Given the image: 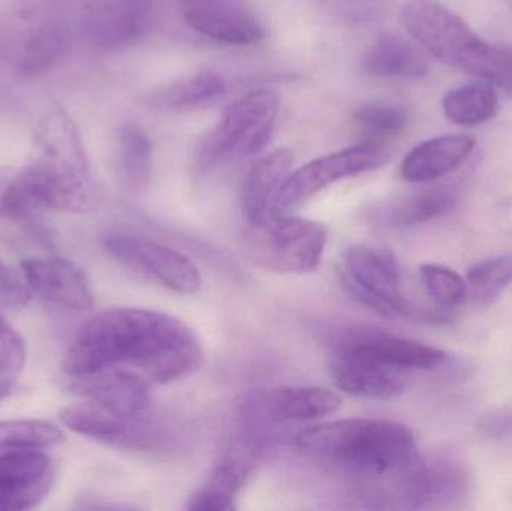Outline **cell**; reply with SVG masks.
I'll use <instances>...</instances> for the list:
<instances>
[{"instance_id": "9a60e30c", "label": "cell", "mask_w": 512, "mask_h": 511, "mask_svg": "<svg viewBox=\"0 0 512 511\" xmlns=\"http://www.w3.org/2000/svg\"><path fill=\"white\" fill-rule=\"evenodd\" d=\"M156 0H92L84 9L83 30L101 48L135 44L155 26Z\"/></svg>"}, {"instance_id": "e575fe53", "label": "cell", "mask_w": 512, "mask_h": 511, "mask_svg": "<svg viewBox=\"0 0 512 511\" xmlns=\"http://www.w3.org/2000/svg\"><path fill=\"white\" fill-rule=\"evenodd\" d=\"M32 291L24 279L23 273L0 260V309L5 311H20L29 305Z\"/></svg>"}, {"instance_id": "ba28073f", "label": "cell", "mask_w": 512, "mask_h": 511, "mask_svg": "<svg viewBox=\"0 0 512 511\" xmlns=\"http://www.w3.org/2000/svg\"><path fill=\"white\" fill-rule=\"evenodd\" d=\"M400 23L409 36L439 62L463 69L480 36L456 12L435 0H408Z\"/></svg>"}, {"instance_id": "44dd1931", "label": "cell", "mask_w": 512, "mask_h": 511, "mask_svg": "<svg viewBox=\"0 0 512 511\" xmlns=\"http://www.w3.org/2000/svg\"><path fill=\"white\" fill-rule=\"evenodd\" d=\"M294 156L288 149L268 153L249 171L242 191V209L248 225L261 224L277 216L280 189L292 173Z\"/></svg>"}, {"instance_id": "836d02e7", "label": "cell", "mask_w": 512, "mask_h": 511, "mask_svg": "<svg viewBox=\"0 0 512 511\" xmlns=\"http://www.w3.org/2000/svg\"><path fill=\"white\" fill-rule=\"evenodd\" d=\"M24 363H26L24 341L0 314V401L17 383Z\"/></svg>"}, {"instance_id": "277c9868", "label": "cell", "mask_w": 512, "mask_h": 511, "mask_svg": "<svg viewBox=\"0 0 512 511\" xmlns=\"http://www.w3.org/2000/svg\"><path fill=\"white\" fill-rule=\"evenodd\" d=\"M277 114L279 98L271 90H255L233 102L198 146V171H209L230 159L261 152L270 143Z\"/></svg>"}, {"instance_id": "f546056e", "label": "cell", "mask_w": 512, "mask_h": 511, "mask_svg": "<svg viewBox=\"0 0 512 511\" xmlns=\"http://www.w3.org/2000/svg\"><path fill=\"white\" fill-rule=\"evenodd\" d=\"M462 71L512 93V47L481 39Z\"/></svg>"}, {"instance_id": "ac0fdd59", "label": "cell", "mask_w": 512, "mask_h": 511, "mask_svg": "<svg viewBox=\"0 0 512 511\" xmlns=\"http://www.w3.org/2000/svg\"><path fill=\"white\" fill-rule=\"evenodd\" d=\"M72 390L81 398L135 416L153 414V384L129 369H105L72 378Z\"/></svg>"}, {"instance_id": "f1b7e54d", "label": "cell", "mask_w": 512, "mask_h": 511, "mask_svg": "<svg viewBox=\"0 0 512 511\" xmlns=\"http://www.w3.org/2000/svg\"><path fill=\"white\" fill-rule=\"evenodd\" d=\"M68 48V38L56 24L42 26L24 45L20 69L26 77H38L60 62Z\"/></svg>"}, {"instance_id": "7a4b0ae2", "label": "cell", "mask_w": 512, "mask_h": 511, "mask_svg": "<svg viewBox=\"0 0 512 511\" xmlns=\"http://www.w3.org/2000/svg\"><path fill=\"white\" fill-rule=\"evenodd\" d=\"M292 444L319 464L357 476L387 507H393L400 480L421 458L411 429L382 419L318 423L298 432Z\"/></svg>"}, {"instance_id": "e0dca14e", "label": "cell", "mask_w": 512, "mask_h": 511, "mask_svg": "<svg viewBox=\"0 0 512 511\" xmlns=\"http://www.w3.org/2000/svg\"><path fill=\"white\" fill-rule=\"evenodd\" d=\"M21 273L32 294L74 311L92 308L93 293L83 270L66 258L36 255L24 258Z\"/></svg>"}, {"instance_id": "52a82bcc", "label": "cell", "mask_w": 512, "mask_h": 511, "mask_svg": "<svg viewBox=\"0 0 512 511\" xmlns=\"http://www.w3.org/2000/svg\"><path fill=\"white\" fill-rule=\"evenodd\" d=\"M388 161L390 153L384 144L375 141H363L357 146L313 159L289 174L277 197L276 213L288 215L333 183L378 170Z\"/></svg>"}, {"instance_id": "7c38bea8", "label": "cell", "mask_w": 512, "mask_h": 511, "mask_svg": "<svg viewBox=\"0 0 512 511\" xmlns=\"http://www.w3.org/2000/svg\"><path fill=\"white\" fill-rule=\"evenodd\" d=\"M340 407L339 396L324 387L285 386L246 396L242 414L251 425H289L324 419Z\"/></svg>"}, {"instance_id": "30bf717a", "label": "cell", "mask_w": 512, "mask_h": 511, "mask_svg": "<svg viewBox=\"0 0 512 511\" xmlns=\"http://www.w3.org/2000/svg\"><path fill=\"white\" fill-rule=\"evenodd\" d=\"M331 351L372 360L397 371H430L447 363L445 351L391 335L376 327H351L334 339Z\"/></svg>"}, {"instance_id": "1f68e13d", "label": "cell", "mask_w": 512, "mask_h": 511, "mask_svg": "<svg viewBox=\"0 0 512 511\" xmlns=\"http://www.w3.org/2000/svg\"><path fill=\"white\" fill-rule=\"evenodd\" d=\"M420 279L427 296L442 311L459 308L468 299L465 279L441 264H423L420 267Z\"/></svg>"}, {"instance_id": "d6a6232c", "label": "cell", "mask_w": 512, "mask_h": 511, "mask_svg": "<svg viewBox=\"0 0 512 511\" xmlns=\"http://www.w3.org/2000/svg\"><path fill=\"white\" fill-rule=\"evenodd\" d=\"M65 440L62 429L42 420H0V452L17 447L50 449Z\"/></svg>"}, {"instance_id": "8fae6325", "label": "cell", "mask_w": 512, "mask_h": 511, "mask_svg": "<svg viewBox=\"0 0 512 511\" xmlns=\"http://www.w3.org/2000/svg\"><path fill=\"white\" fill-rule=\"evenodd\" d=\"M152 416L123 413L92 399L81 398L80 402L63 408L60 420L71 431L99 443L119 449L146 450L156 441Z\"/></svg>"}, {"instance_id": "83f0119b", "label": "cell", "mask_w": 512, "mask_h": 511, "mask_svg": "<svg viewBox=\"0 0 512 511\" xmlns=\"http://www.w3.org/2000/svg\"><path fill=\"white\" fill-rule=\"evenodd\" d=\"M468 297L480 306L493 305L512 281L511 255H498L477 261L466 272Z\"/></svg>"}, {"instance_id": "d4e9b609", "label": "cell", "mask_w": 512, "mask_h": 511, "mask_svg": "<svg viewBox=\"0 0 512 511\" xmlns=\"http://www.w3.org/2000/svg\"><path fill=\"white\" fill-rule=\"evenodd\" d=\"M499 110L498 93L489 83L456 87L448 90L442 98V111L454 125H483L495 119Z\"/></svg>"}, {"instance_id": "ffe728a7", "label": "cell", "mask_w": 512, "mask_h": 511, "mask_svg": "<svg viewBox=\"0 0 512 511\" xmlns=\"http://www.w3.org/2000/svg\"><path fill=\"white\" fill-rule=\"evenodd\" d=\"M475 149V138L465 134L439 135L417 144L403 159L400 174L409 183H429L462 167Z\"/></svg>"}, {"instance_id": "6da1fadb", "label": "cell", "mask_w": 512, "mask_h": 511, "mask_svg": "<svg viewBox=\"0 0 512 511\" xmlns=\"http://www.w3.org/2000/svg\"><path fill=\"white\" fill-rule=\"evenodd\" d=\"M204 350L197 333L173 315L143 308L99 312L81 326L63 360L69 378L129 369L153 386L197 372Z\"/></svg>"}, {"instance_id": "4316f807", "label": "cell", "mask_w": 512, "mask_h": 511, "mask_svg": "<svg viewBox=\"0 0 512 511\" xmlns=\"http://www.w3.org/2000/svg\"><path fill=\"white\" fill-rule=\"evenodd\" d=\"M152 143L137 125L123 126L119 132V168L123 182L132 191L146 188L152 176Z\"/></svg>"}, {"instance_id": "4fadbf2b", "label": "cell", "mask_w": 512, "mask_h": 511, "mask_svg": "<svg viewBox=\"0 0 512 511\" xmlns=\"http://www.w3.org/2000/svg\"><path fill=\"white\" fill-rule=\"evenodd\" d=\"M38 447L0 452V511L30 510L53 489L56 467Z\"/></svg>"}, {"instance_id": "5bb4252c", "label": "cell", "mask_w": 512, "mask_h": 511, "mask_svg": "<svg viewBox=\"0 0 512 511\" xmlns=\"http://www.w3.org/2000/svg\"><path fill=\"white\" fill-rule=\"evenodd\" d=\"M471 491V476L451 456H421L405 483L403 509H457Z\"/></svg>"}, {"instance_id": "7402d4cb", "label": "cell", "mask_w": 512, "mask_h": 511, "mask_svg": "<svg viewBox=\"0 0 512 511\" xmlns=\"http://www.w3.org/2000/svg\"><path fill=\"white\" fill-rule=\"evenodd\" d=\"M456 204L454 189L430 186L379 204L370 212V219L373 224L387 230H409L447 215Z\"/></svg>"}, {"instance_id": "d6986e66", "label": "cell", "mask_w": 512, "mask_h": 511, "mask_svg": "<svg viewBox=\"0 0 512 511\" xmlns=\"http://www.w3.org/2000/svg\"><path fill=\"white\" fill-rule=\"evenodd\" d=\"M328 366L334 386L355 398L391 401L399 398L406 387L405 372L352 354L331 351Z\"/></svg>"}, {"instance_id": "cb8c5ba5", "label": "cell", "mask_w": 512, "mask_h": 511, "mask_svg": "<svg viewBox=\"0 0 512 511\" xmlns=\"http://www.w3.org/2000/svg\"><path fill=\"white\" fill-rule=\"evenodd\" d=\"M251 474V462L242 456H225L212 473L206 485L189 500L188 509L194 511L236 510V497Z\"/></svg>"}, {"instance_id": "4dcf8cb0", "label": "cell", "mask_w": 512, "mask_h": 511, "mask_svg": "<svg viewBox=\"0 0 512 511\" xmlns=\"http://www.w3.org/2000/svg\"><path fill=\"white\" fill-rule=\"evenodd\" d=\"M354 122L366 135L364 141L384 144L388 138L396 137L405 131L409 123V113L399 104L370 102L355 111Z\"/></svg>"}, {"instance_id": "8992f818", "label": "cell", "mask_w": 512, "mask_h": 511, "mask_svg": "<svg viewBox=\"0 0 512 511\" xmlns=\"http://www.w3.org/2000/svg\"><path fill=\"white\" fill-rule=\"evenodd\" d=\"M92 201L84 168L42 164L12 174L5 200V216L30 219L47 210H84Z\"/></svg>"}, {"instance_id": "8d00e7d4", "label": "cell", "mask_w": 512, "mask_h": 511, "mask_svg": "<svg viewBox=\"0 0 512 511\" xmlns=\"http://www.w3.org/2000/svg\"><path fill=\"white\" fill-rule=\"evenodd\" d=\"M11 179L12 174L9 173V171L0 170V218L5 216L6 192H8V186Z\"/></svg>"}, {"instance_id": "2e32d148", "label": "cell", "mask_w": 512, "mask_h": 511, "mask_svg": "<svg viewBox=\"0 0 512 511\" xmlns=\"http://www.w3.org/2000/svg\"><path fill=\"white\" fill-rule=\"evenodd\" d=\"M183 21L198 35L230 45H254L264 29L245 0H179Z\"/></svg>"}, {"instance_id": "9c48e42d", "label": "cell", "mask_w": 512, "mask_h": 511, "mask_svg": "<svg viewBox=\"0 0 512 511\" xmlns=\"http://www.w3.org/2000/svg\"><path fill=\"white\" fill-rule=\"evenodd\" d=\"M104 248L126 269L146 276L174 293L191 296L203 287L198 267L170 246L134 234H111L104 240Z\"/></svg>"}, {"instance_id": "5b68a950", "label": "cell", "mask_w": 512, "mask_h": 511, "mask_svg": "<svg viewBox=\"0 0 512 511\" xmlns=\"http://www.w3.org/2000/svg\"><path fill=\"white\" fill-rule=\"evenodd\" d=\"M327 242L324 224L298 216H273L261 224L249 225L246 231V243L256 263L289 275L315 272Z\"/></svg>"}, {"instance_id": "3957f363", "label": "cell", "mask_w": 512, "mask_h": 511, "mask_svg": "<svg viewBox=\"0 0 512 511\" xmlns=\"http://www.w3.org/2000/svg\"><path fill=\"white\" fill-rule=\"evenodd\" d=\"M342 281L358 302L382 317L436 324L445 323L450 318L442 309L415 305L403 293L402 270L390 249L351 246L343 257Z\"/></svg>"}, {"instance_id": "484cf974", "label": "cell", "mask_w": 512, "mask_h": 511, "mask_svg": "<svg viewBox=\"0 0 512 511\" xmlns=\"http://www.w3.org/2000/svg\"><path fill=\"white\" fill-rule=\"evenodd\" d=\"M227 93V84L221 75L215 72H198L191 77L174 81L155 93L152 105L156 110L185 111L194 110L201 105L218 101Z\"/></svg>"}, {"instance_id": "603a6c76", "label": "cell", "mask_w": 512, "mask_h": 511, "mask_svg": "<svg viewBox=\"0 0 512 511\" xmlns=\"http://www.w3.org/2000/svg\"><path fill=\"white\" fill-rule=\"evenodd\" d=\"M429 69V59L420 45L396 33H381L363 57V71L372 77L417 80Z\"/></svg>"}, {"instance_id": "d590c367", "label": "cell", "mask_w": 512, "mask_h": 511, "mask_svg": "<svg viewBox=\"0 0 512 511\" xmlns=\"http://www.w3.org/2000/svg\"><path fill=\"white\" fill-rule=\"evenodd\" d=\"M478 431L487 440L505 441L512 437V405L495 408L478 420Z\"/></svg>"}]
</instances>
